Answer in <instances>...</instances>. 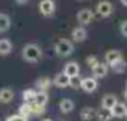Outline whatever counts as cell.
Returning a JSON list of instances; mask_svg holds the SVG:
<instances>
[{"mask_svg": "<svg viewBox=\"0 0 127 121\" xmlns=\"http://www.w3.org/2000/svg\"><path fill=\"white\" fill-rule=\"evenodd\" d=\"M15 1L18 3V4H20V5H24V4H26L29 0H15Z\"/></svg>", "mask_w": 127, "mask_h": 121, "instance_id": "28", "label": "cell"}, {"mask_svg": "<svg viewBox=\"0 0 127 121\" xmlns=\"http://www.w3.org/2000/svg\"><path fill=\"white\" fill-rule=\"evenodd\" d=\"M96 112L97 111L94 107H84L80 112V116L84 121H90V120L96 117Z\"/></svg>", "mask_w": 127, "mask_h": 121, "instance_id": "16", "label": "cell"}, {"mask_svg": "<svg viewBox=\"0 0 127 121\" xmlns=\"http://www.w3.org/2000/svg\"><path fill=\"white\" fill-rule=\"evenodd\" d=\"M87 64L91 66V69L96 65V64H98V60H97V57L96 56H89L87 57Z\"/></svg>", "mask_w": 127, "mask_h": 121, "instance_id": "25", "label": "cell"}, {"mask_svg": "<svg viewBox=\"0 0 127 121\" xmlns=\"http://www.w3.org/2000/svg\"><path fill=\"white\" fill-rule=\"evenodd\" d=\"M126 87H127V82H126Z\"/></svg>", "mask_w": 127, "mask_h": 121, "instance_id": "32", "label": "cell"}, {"mask_svg": "<svg viewBox=\"0 0 127 121\" xmlns=\"http://www.w3.org/2000/svg\"><path fill=\"white\" fill-rule=\"evenodd\" d=\"M13 50V44L8 39L0 40V55H8Z\"/></svg>", "mask_w": 127, "mask_h": 121, "instance_id": "19", "label": "cell"}, {"mask_svg": "<svg viewBox=\"0 0 127 121\" xmlns=\"http://www.w3.org/2000/svg\"><path fill=\"white\" fill-rule=\"evenodd\" d=\"M120 1H121V4L123 6H127V0H120Z\"/></svg>", "mask_w": 127, "mask_h": 121, "instance_id": "29", "label": "cell"}, {"mask_svg": "<svg viewBox=\"0 0 127 121\" xmlns=\"http://www.w3.org/2000/svg\"><path fill=\"white\" fill-rule=\"evenodd\" d=\"M120 30H121V34H122L125 38H127V20H126V21H123V23L121 24Z\"/></svg>", "mask_w": 127, "mask_h": 121, "instance_id": "26", "label": "cell"}, {"mask_svg": "<svg viewBox=\"0 0 127 121\" xmlns=\"http://www.w3.org/2000/svg\"><path fill=\"white\" fill-rule=\"evenodd\" d=\"M112 11H113V5L107 0H102L96 5V13L101 18H108L112 14Z\"/></svg>", "mask_w": 127, "mask_h": 121, "instance_id": "4", "label": "cell"}, {"mask_svg": "<svg viewBox=\"0 0 127 121\" xmlns=\"http://www.w3.org/2000/svg\"><path fill=\"white\" fill-rule=\"evenodd\" d=\"M81 81H82V79H80L79 75L71 76L70 78V86L72 89H80L81 87Z\"/></svg>", "mask_w": 127, "mask_h": 121, "instance_id": "23", "label": "cell"}, {"mask_svg": "<svg viewBox=\"0 0 127 121\" xmlns=\"http://www.w3.org/2000/svg\"><path fill=\"white\" fill-rule=\"evenodd\" d=\"M116 104H117V97L113 94L105 95L102 97V101H101V106L102 107H107V109H112Z\"/></svg>", "mask_w": 127, "mask_h": 121, "instance_id": "14", "label": "cell"}, {"mask_svg": "<svg viewBox=\"0 0 127 121\" xmlns=\"http://www.w3.org/2000/svg\"><path fill=\"white\" fill-rule=\"evenodd\" d=\"M108 73V66L107 64H102V63H98L96 64L94 68H92V74L96 79H101V78H105Z\"/></svg>", "mask_w": 127, "mask_h": 121, "instance_id": "7", "label": "cell"}, {"mask_svg": "<svg viewBox=\"0 0 127 121\" xmlns=\"http://www.w3.org/2000/svg\"><path fill=\"white\" fill-rule=\"evenodd\" d=\"M23 97H24L25 102H29V101H34V102H35L36 91H34V90H31V89H28V90H25V91H24Z\"/></svg>", "mask_w": 127, "mask_h": 121, "instance_id": "22", "label": "cell"}, {"mask_svg": "<svg viewBox=\"0 0 127 121\" xmlns=\"http://www.w3.org/2000/svg\"><path fill=\"white\" fill-rule=\"evenodd\" d=\"M126 117H127V115H126Z\"/></svg>", "mask_w": 127, "mask_h": 121, "instance_id": "33", "label": "cell"}, {"mask_svg": "<svg viewBox=\"0 0 127 121\" xmlns=\"http://www.w3.org/2000/svg\"><path fill=\"white\" fill-rule=\"evenodd\" d=\"M120 59H122V54L118 50H110L105 55V60H106L107 65H111L112 63L117 61V60H120Z\"/></svg>", "mask_w": 127, "mask_h": 121, "instance_id": "13", "label": "cell"}, {"mask_svg": "<svg viewBox=\"0 0 127 121\" xmlns=\"http://www.w3.org/2000/svg\"><path fill=\"white\" fill-rule=\"evenodd\" d=\"M49 85H50V80L47 79H40L37 81V86H40V90H46Z\"/></svg>", "mask_w": 127, "mask_h": 121, "instance_id": "24", "label": "cell"}, {"mask_svg": "<svg viewBox=\"0 0 127 121\" xmlns=\"http://www.w3.org/2000/svg\"><path fill=\"white\" fill-rule=\"evenodd\" d=\"M42 56V51L36 44H28L23 47V57L28 63H37Z\"/></svg>", "mask_w": 127, "mask_h": 121, "instance_id": "1", "label": "cell"}, {"mask_svg": "<svg viewBox=\"0 0 127 121\" xmlns=\"http://www.w3.org/2000/svg\"><path fill=\"white\" fill-rule=\"evenodd\" d=\"M64 73H65L67 76H75V75H79L80 73V66L75 61H71V63H67L65 65V68H64Z\"/></svg>", "mask_w": 127, "mask_h": 121, "instance_id": "11", "label": "cell"}, {"mask_svg": "<svg viewBox=\"0 0 127 121\" xmlns=\"http://www.w3.org/2000/svg\"><path fill=\"white\" fill-rule=\"evenodd\" d=\"M47 100H49V95L46 91H39L36 92V97H35V102L40 106H45L47 104Z\"/></svg>", "mask_w": 127, "mask_h": 121, "instance_id": "21", "label": "cell"}, {"mask_svg": "<svg viewBox=\"0 0 127 121\" xmlns=\"http://www.w3.org/2000/svg\"><path fill=\"white\" fill-rule=\"evenodd\" d=\"M123 97H125V100H127V87H126V90L123 91Z\"/></svg>", "mask_w": 127, "mask_h": 121, "instance_id": "30", "label": "cell"}, {"mask_svg": "<svg viewBox=\"0 0 127 121\" xmlns=\"http://www.w3.org/2000/svg\"><path fill=\"white\" fill-rule=\"evenodd\" d=\"M11 25L10 18L6 14H0V33H5Z\"/></svg>", "mask_w": 127, "mask_h": 121, "instance_id": "20", "label": "cell"}, {"mask_svg": "<svg viewBox=\"0 0 127 121\" xmlns=\"http://www.w3.org/2000/svg\"><path fill=\"white\" fill-rule=\"evenodd\" d=\"M74 107H75V104L71 99H62L61 102H60V110L65 114L71 112L74 110Z\"/></svg>", "mask_w": 127, "mask_h": 121, "instance_id": "17", "label": "cell"}, {"mask_svg": "<svg viewBox=\"0 0 127 121\" xmlns=\"http://www.w3.org/2000/svg\"><path fill=\"white\" fill-rule=\"evenodd\" d=\"M111 111H112L113 117H125L127 115V106L125 104L117 101V104L111 109Z\"/></svg>", "mask_w": 127, "mask_h": 121, "instance_id": "9", "label": "cell"}, {"mask_svg": "<svg viewBox=\"0 0 127 121\" xmlns=\"http://www.w3.org/2000/svg\"><path fill=\"white\" fill-rule=\"evenodd\" d=\"M55 51L59 56L66 57L74 52V44L67 39H61L55 45Z\"/></svg>", "mask_w": 127, "mask_h": 121, "instance_id": "2", "label": "cell"}, {"mask_svg": "<svg viewBox=\"0 0 127 121\" xmlns=\"http://www.w3.org/2000/svg\"><path fill=\"white\" fill-rule=\"evenodd\" d=\"M14 99V91L9 87H4L0 90V102L8 104Z\"/></svg>", "mask_w": 127, "mask_h": 121, "instance_id": "15", "label": "cell"}, {"mask_svg": "<svg viewBox=\"0 0 127 121\" xmlns=\"http://www.w3.org/2000/svg\"><path fill=\"white\" fill-rule=\"evenodd\" d=\"M94 20V13L90 9H82L77 13V21L81 25H87Z\"/></svg>", "mask_w": 127, "mask_h": 121, "instance_id": "5", "label": "cell"}, {"mask_svg": "<svg viewBox=\"0 0 127 121\" xmlns=\"http://www.w3.org/2000/svg\"><path fill=\"white\" fill-rule=\"evenodd\" d=\"M8 121H26V117H24L21 115H14V116L9 117Z\"/></svg>", "mask_w": 127, "mask_h": 121, "instance_id": "27", "label": "cell"}, {"mask_svg": "<svg viewBox=\"0 0 127 121\" xmlns=\"http://www.w3.org/2000/svg\"><path fill=\"white\" fill-rule=\"evenodd\" d=\"M44 121H50V120H49V119H46V120H44Z\"/></svg>", "mask_w": 127, "mask_h": 121, "instance_id": "31", "label": "cell"}, {"mask_svg": "<svg viewBox=\"0 0 127 121\" xmlns=\"http://www.w3.org/2000/svg\"><path fill=\"white\" fill-rule=\"evenodd\" d=\"M81 89L85 92H94L97 89V81L96 78H85L81 81Z\"/></svg>", "mask_w": 127, "mask_h": 121, "instance_id": "6", "label": "cell"}, {"mask_svg": "<svg viewBox=\"0 0 127 121\" xmlns=\"http://www.w3.org/2000/svg\"><path fill=\"white\" fill-rule=\"evenodd\" d=\"M110 68H111L115 73L122 74V73H125V70H126V68H127V64H126V61H125L123 59H120V60H117V61L112 63V64L110 65Z\"/></svg>", "mask_w": 127, "mask_h": 121, "instance_id": "18", "label": "cell"}, {"mask_svg": "<svg viewBox=\"0 0 127 121\" xmlns=\"http://www.w3.org/2000/svg\"><path fill=\"white\" fill-rule=\"evenodd\" d=\"M96 117L98 121H111L113 115H112V111L111 109H107V107H101L100 110H97L96 112Z\"/></svg>", "mask_w": 127, "mask_h": 121, "instance_id": "10", "label": "cell"}, {"mask_svg": "<svg viewBox=\"0 0 127 121\" xmlns=\"http://www.w3.org/2000/svg\"><path fill=\"white\" fill-rule=\"evenodd\" d=\"M54 84L57 87H67L70 85V76H67L65 73H60L54 78Z\"/></svg>", "mask_w": 127, "mask_h": 121, "instance_id": "8", "label": "cell"}, {"mask_svg": "<svg viewBox=\"0 0 127 121\" xmlns=\"http://www.w3.org/2000/svg\"><path fill=\"white\" fill-rule=\"evenodd\" d=\"M55 9H56V5H55L54 0H41L40 4H39L40 13L46 18L52 16L54 13H55Z\"/></svg>", "mask_w": 127, "mask_h": 121, "instance_id": "3", "label": "cell"}, {"mask_svg": "<svg viewBox=\"0 0 127 121\" xmlns=\"http://www.w3.org/2000/svg\"><path fill=\"white\" fill-rule=\"evenodd\" d=\"M86 36H87V31H86V29L82 28V26H76V28L72 30V39H74L75 41H77V42L84 41V40L86 39Z\"/></svg>", "mask_w": 127, "mask_h": 121, "instance_id": "12", "label": "cell"}]
</instances>
